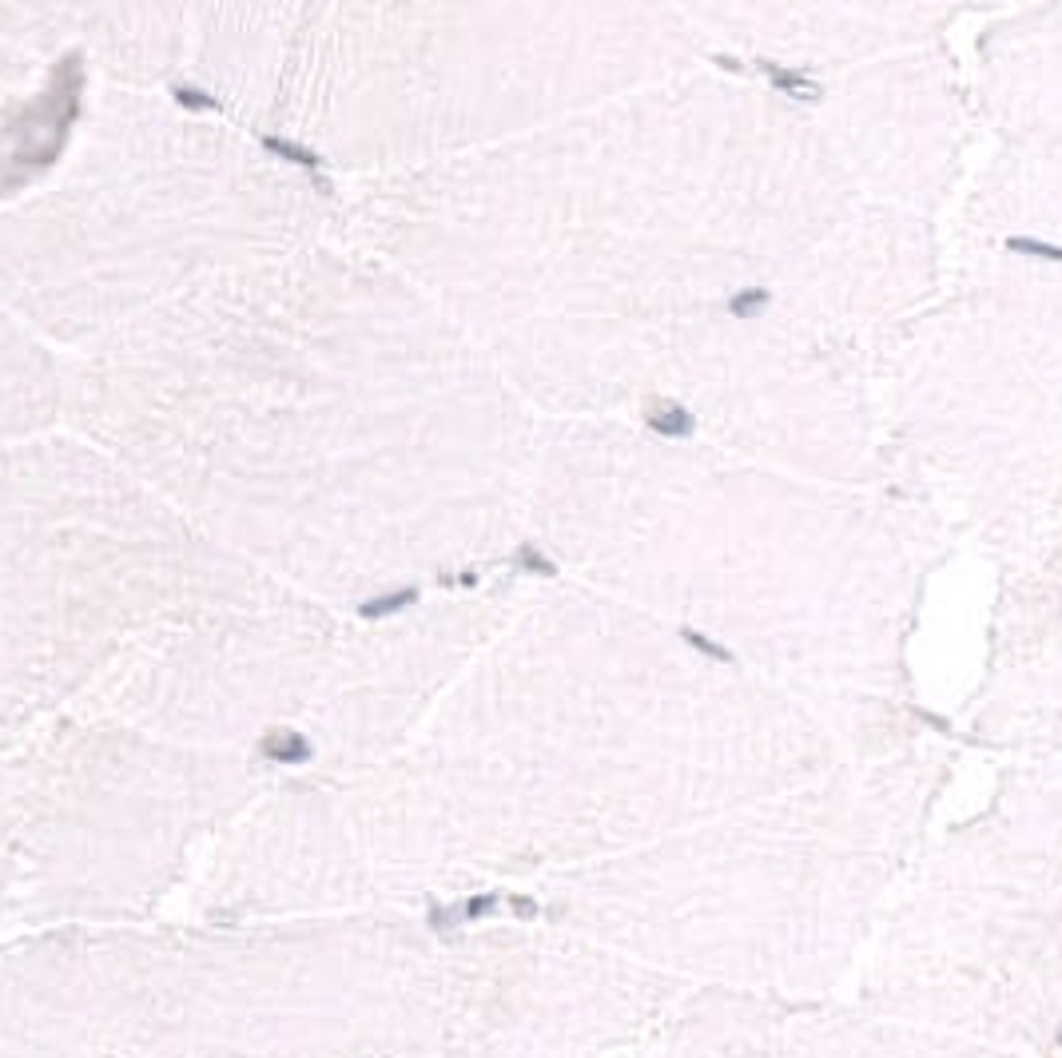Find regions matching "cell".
<instances>
[{
	"label": "cell",
	"instance_id": "6da1fadb",
	"mask_svg": "<svg viewBox=\"0 0 1062 1058\" xmlns=\"http://www.w3.org/2000/svg\"><path fill=\"white\" fill-rule=\"evenodd\" d=\"M64 426L211 545L335 609L422 597L490 514L466 347L339 227L64 358Z\"/></svg>",
	"mask_w": 1062,
	"mask_h": 1058
},
{
	"label": "cell",
	"instance_id": "7a4b0ae2",
	"mask_svg": "<svg viewBox=\"0 0 1062 1058\" xmlns=\"http://www.w3.org/2000/svg\"><path fill=\"white\" fill-rule=\"evenodd\" d=\"M339 227V179L168 88L88 80L64 152L0 207V303L72 358Z\"/></svg>",
	"mask_w": 1062,
	"mask_h": 1058
},
{
	"label": "cell",
	"instance_id": "3957f363",
	"mask_svg": "<svg viewBox=\"0 0 1062 1058\" xmlns=\"http://www.w3.org/2000/svg\"><path fill=\"white\" fill-rule=\"evenodd\" d=\"M255 581L72 426L0 446V701L80 712L168 629Z\"/></svg>",
	"mask_w": 1062,
	"mask_h": 1058
},
{
	"label": "cell",
	"instance_id": "277c9868",
	"mask_svg": "<svg viewBox=\"0 0 1062 1058\" xmlns=\"http://www.w3.org/2000/svg\"><path fill=\"white\" fill-rule=\"evenodd\" d=\"M88 80L76 56H40L0 36V207L64 152Z\"/></svg>",
	"mask_w": 1062,
	"mask_h": 1058
},
{
	"label": "cell",
	"instance_id": "5b68a950",
	"mask_svg": "<svg viewBox=\"0 0 1062 1058\" xmlns=\"http://www.w3.org/2000/svg\"><path fill=\"white\" fill-rule=\"evenodd\" d=\"M64 422V358L0 303V446Z\"/></svg>",
	"mask_w": 1062,
	"mask_h": 1058
},
{
	"label": "cell",
	"instance_id": "8992f818",
	"mask_svg": "<svg viewBox=\"0 0 1062 1058\" xmlns=\"http://www.w3.org/2000/svg\"><path fill=\"white\" fill-rule=\"evenodd\" d=\"M40 720H44L40 708L0 701V784L12 780V776L24 768L32 744H36Z\"/></svg>",
	"mask_w": 1062,
	"mask_h": 1058
},
{
	"label": "cell",
	"instance_id": "52a82bcc",
	"mask_svg": "<svg viewBox=\"0 0 1062 1058\" xmlns=\"http://www.w3.org/2000/svg\"><path fill=\"white\" fill-rule=\"evenodd\" d=\"M645 418H649V430H657L665 438H689L693 434V414L677 402H653L645 410Z\"/></svg>",
	"mask_w": 1062,
	"mask_h": 1058
},
{
	"label": "cell",
	"instance_id": "ba28073f",
	"mask_svg": "<svg viewBox=\"0 0 1062 1058\" xmlns=\"http://www.w3.org/2000/svg\"><path fill=\"white\" fill-rule=\"evenodd\" d=\"M760 72L784 92V96H792V100H820V84L816 80H808L804 72H792V68H780V64H772V60H760Z\"/></svg>",
	"mask_w": 1062,
	"mask_h": 1058
},
{
	"label": "cell",
	"instance_id": "9c48e42d",
	"mask_svg": "<svg viewBox=\"0 0 1062 1058\" xmlns=\"http://www.w3.org/2000/svg\"><path fill=\"white\" fill-rule=\"evenodd\" d=\"M764 303H768V291H764V287H756V291H740V295H732V299H728V311L748 319V315H756Z\"/></svg>",
	"mask_w": 1062,
	"mask_h": 1058
},
{
	"label": "cell",
	"instance_id": "30bf717a",
	"mask_svg": "<svg viewBox=\"0 0 1062 1058\" xmlns=\"http://www.w3.org/2000/svg\"><path fill=\"white\" fill-rule=\"evenodd\" d=\"M1011 251H1027V255H1039V259H1051V263H1062V247H1051V243H1039V239H1007Z\"/></svg>",
	"mask_w": 1062,
	"mask_h": 1058
},
{
	"label": "cell",
	"instance_id": "8fae6325",
	"mask_svg": "<svg viewBox=\"0 0 1062 1058\" xmlns=\"http://www.w3.org/2000/svg\"><path fill=\"white\" fill-rule=\"evenodd\" d=\"M681 637L693 645V649H701V653H708V657H716V661H732V653L724 649V645H716V641H708L705 633H697V629H681Z\"/></svg>",
	"mask_w": 1062,
	"mask_h": 1058
},
{
	"label": "cell",
	"instance_id": "7c38bea8",
	"mask_svg": "<svg viewBox=\"0 0 1062 1058\" xmlns=\"http://www.w3.org/2000/svg\"><path fill=\"white\" fill-rule=\"evenodd\" d=\"M498 907V895H474L470 903H466V919H482V915H490Z\"/></svg>",
	"mask_w": 1062,
	"mask_h": 1058
},
{
	"label": "cell",
	"instance_id": "4fadbf2b",
	"mask_svg": "<svg viewBox=\"0 0 1062 1058\" xmlns=\"http://www.w3.org/2000/svg\"><path fill=\"white\" fill-rule=\"evenodd\" d=\"M514 911H518L522 919H533V915H537V903H530V899H522V895H518V899H514Z\"/></svg>",
	"mask_w": 1062,
	"mask_h": 1058
}]
</instances>
